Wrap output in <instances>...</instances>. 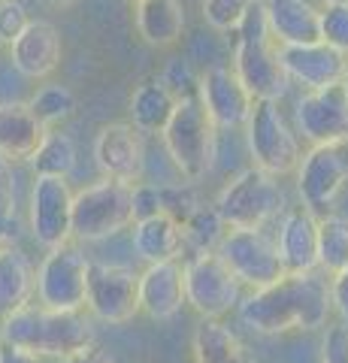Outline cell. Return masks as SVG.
I'll return each instance as SVG.
<instances>
[{
    "label": "cell",
    "mask_w": 348,
    "mask_h": 363,
    "mask_svg": "<svg viewBox=\"0 0 348 363\" xmlns=\"http://www.w3.org/2000/svg\"><path fill=\"white\" fill-rule=\"evenodd\" d=\"M333 312L330 281L318 269L285 272L266 288H254L252 297L240 303V318L245 327L264 336H279L291 330H318Z\"/></svg>",
    "instance_id": "cell-1"
},
{
    "label": "cell",
    "mask_w": 348,
    "mask_h": 363,
    "mask_svg": "<svg viewBox=\"0 0 348 363\" xmlns=\"http://www.w3.org/2000/svg\"><path fill=\"white\" fill-rule=\"evenodd\" d=\"M37 291V272L30 257L13 242H0V315L30 303Z\"/></svg>",
    "instance_id": "cell-24"
},
{
    "label": "cell",
    "mask_w": 348,
    "mask_h": 363,
    "mask_svg": "<svg viewBox=\"0 0 348 363\" xmlns=\"http://www.w3.org/2000/svg\"><path fill=\"white\" fill-rule=\"evenodd\" d=\"M269 30L279 43H318L321 40V9L309 0H264Z\"/></svg>",
    "instance_id": "cell-22"
},
{
    "label": "cell",
    "mask_w": 348,
    "mask_h": 363,
    "mask_svg": "<svg viewBox=\"0 0 348 363\" xmlns=\"http://www.w3.org/2000/svg\"><path fill=\"white\" fill-rule=\"evenodd\" d=\"M37 176H61L67 179L76 169V143L67 133L49 130V136L43 140L40 152L30 157Z\"/></svg>",
    "instance_id": "cell-30"
},
{
    "label": "cell",
    "mask_w": 348,
    "mask_h": 363,
    "mask_svg": "<svg viewBox=\"0 0 348 363\" xmlns=\"http://www.w3.org/2000/svg\"><path fill=\"white\" fill-rule=\"evenodd\" d=\"M161 197H164V212L173 215L179 224H185L188 215L200 206L194 188L188 185H161Z\"/></svg>",
    "instance_id": "cell-36"
},
{
    "label": "cell",
    "mask_w": 348,
    "mask_h": 363,
    "mask_svg": "<svg viewBox=\"0 0 348 363\" xmlns=\"http://www.w3.org/2000/svg\"><path fill=\"white\" fill-rule=\"evenodd\" d=\"M215 252L228 260L242 285L266 288L285 276L279 242L266 240L261 227H228Z\"/></svg>",
    "instance_id": "cell-10"
},
{
    "label": "cell",
    "mask_w": 348,
    "mask_h": 363,
    "mask_svg": "<svg viewBox=\"0 0 348 363\" xmlns=\"http://www.w3.org/2000/svg\"><path fill=\"white\" fill-rule=\"evenodd\" d=\"M94 157L103 176L137 185L145 173V145H142V130L137 124L116 121L100 128L94 140Z\"/></svg>",
    "instance_id": "cell-15"
},
{
    "label": "cell",
    "mask_w": 348,
    "mask_h": 363,
    "mask_svg": "<svg viewBox=\"0 0 348 363\" xmlns=\"http://www.w3.org/2000/svg\"><path fill=\"white\" fill-rule=\"evenodd\" d=\"M321 363H348V327L345 324H336L327 330Z\"/></svg>",
    "instance_id": "cell-39"
},
{
    "label": "cell",
    "mask_w": 348,
    "mask_h": 363,
    "mask_svg": "<svg viewBox=\"0 0 348 363\" xmlns=\"http://www.w3.org/2000/svg\"><path fill=\"white\" fill-rule=\"evenodd\" d=\"M215 209L228 227H264L285 209V191L279 185V176L261 167H249L221 188Z\"/></svg>",
    "instance_id": "cell-6"
},
{
    "label": "cell",
    "mask_w": 348,
    "mask_h": 363,
    "mask_svg": "<svg viewBox=\"0 0 348 363\" xmlns=\"http://www.w3.org/2000/svg\"><path fill=\"white\" fill-rule=\"evenodd\" d=\"M194 363H254L237 330H230L218 318H203V324L191 339Z\"/></svg>",
    "instance_id": "cell-25"
},
{
    "label": "cell",
    "mask_w": 348,
    "mask_h": 363,
    "mask_svg": "<svg viewBox=\"0 0 348 363\" xmlns=\"http://www.w3.org/2000/svg\"><path fill=\"white\" fill-rule=\"evenodd\" d=\"M164 212V197H161V185H152V182H137L133 185V215L137 221L152 218V215Z\"/></svg>",
    "instance_id": "cell-37"
},
{
    "label": "cell",
    "mask_w": 348,
    "mask_h": 363,
    "mask_svg": "<svg viewBox=\"0 0 348 363\" xmlns=\"http://www.w3.org/2000/svg\"><path fill=\"white\" fill-rule=\"evenodd\" d=\"M321 40L348 55V4H327L321 9Z\"/></svg>",
    "instance_id": "cell-34"
},
{
    "label": "cell",
    "mask_w": 348,
    "mask_h": 363,
    "mask_svg": "<svg viewBox=\"0 0 348 363\" xmlns=\"http://www.w3.org/2000/svg\"><path fill=\"white\" fill-rule=\"evenodd\" d=\"M137 30L149 45H173L185 30V9L179 0H137Z\"/></svg>",
    "instance_id": "cell-27"
},
{
    "label": "cell",
    "mask_w": 348,
    "mask_h": 363,
    "mask_svg": "<svg viewBox=\"0 0 348 363\" xmlns=\"http://www.w3.org/2000/svg\"><path fill=\"white\" fill-rule=\"evenodd\" d=\"M279 257L285 264V272H309L321 267L318 218L309 206L285 212L282 230H279Z\"/></svg>",
    "instance_id": "cell-20"
},
{
    "label": "cell",
    "mask_w": 348,
    "mask_h": 363,
    "mask_svg": "<svg viewBox=\"0 0 348 363\" xmlns=\"http://www.w3.org/2000/svg\"><path fill=\"white\" fill-rule=\"evenodd\" d=\"M185 248V230L173 215H152V218L133 221V252L145 264H158V260H176Z\"/></svg>",
    "instance_id": "cell-23"
},
{
    "label": "cell",
    "mask_w": 348,
    "mask_h": 363,
    "mask_svg": "<svg viewBox=\"0 0 348 363\" xmlns=\"http://www.w3.org/2000/svg\"><path fill=\"white\" fill-rule=\"evenodd\" d=\"M215 130L218 124L212 121L203 97H200V88L188 97H179V106L170 124L164 128L161 140L167 155L173 157V164L185 179L197 182L212 169V161H215Z\"/></svg>",
    "instance_id": "cell-4"
},
{
    "label": "cell",
    "mask_w": 348,
    "mask_h": 363,
    "mask_svg": "<svg viewBox=\"0 0 348 363\" xmlns=\"http://www.w3.org/2000/svg\"><path fill=\"white\" fill-rule=\"evenodd\" d=\"M0 363H40V357L33 354V351H28V348L0 342Z\"/></svg>",
    "instance_id": "cell-41"
},
{
    "label": "cell",
    "mask_w": 348,
    "mask_h": 363,
    "mask_svg": "<svg viewBox=\"0 0 348 363\" xmlns=\"http://www.w3.org/2000/svg\"><path fill=\"white\" fill-rule=\"evenodd\" d=\"M161 79L167 85H170V91L176 97H188V94H194V91L200 88V79H194V73H191V67L182 61V58H173L170 64L164 67V73Z\"/></svg>",
    "instance_id": "cell-38"
},
{
    "label": "cell",
    "mask_w": 348,
    "mask_h": 363,
    "mask_svg": "<svg viewBox=\"0 0 348 363\" xmlns=\"http://www.w3.org/2000/svg\"><path fill=\"white\" fill-rule=\"evenodd\" d=\"M46 4H52V6H70V4H76V0H46Z\"/></svg>",
    "instance_id": "cell-43"
},
{
    "label": "cell",
    "mask_w": 348,
    "mask_h": 363,
    "mask_svg": "<svg viewBox=\"0 0 348 363\" xmlns=\"http://www.w3.org/2000/svg\"><path fill=\"white\" fill-rule=\"evenodd\" d=\"M176 106L179 97L170 91V85L164 79H149L130 94V124H137L142 133H164Z\"/></svg>",
    "instance_id": "cell-26"
},
{
    "label": "cell",
    "mask_w": 348,
    "mask_h": 363,
    "mask_svg": "<svg viewBox=\"0 0 348 363\" xmlns=\"http://www.w3.org/2000/svg\"><path fill=\"white\" fill-rule=\"evenodd\" d=\"M330 294H333V309H339L342 318H348V267L330 279Z\"/></svg>",
    "instance_id": "cell-40"
},
{
    "label": "cell",
    "mask_w": 348,
    "mask_h": 363,
    "mask_svg": "<svg viewBox=\"0 0 348 363\" xmlns=\"http://www.w3.org/2000/svg\"><path fill=\"white\" fill-rule=\"evenodd\" d=\"M28 25L30 16L21 0H0V45H13Z\"/></svg>",
    "instance_id": "cell-35"
},
{
    "label": "cell",
    "mask_w": 348,
    "mask_h": 363,
    "mask_svg": "<svg viewBox=\"0 0 348 363\" xmlns=\"http://www.w3.org/2000/svg\"><path fill=\"white\" fill-rule=\"evenodd\" d=\"M185 303V264L158 260L140 272V309L152 321H170L182 312Z\"/></svg>",
    "instance_id": "cell-18"
},
{
    "label": "cell",
    "mask_w": 348,
    "mask_h": 363,
    "mask_svg": "<svg viewBox=\"0 0 348 363\" xmlns=\"http://www.w3.org/2000/svg\"><path fill=\"white\" fill-rule=\"evenodd\" d=\"M348 182V140L321 143L300 157L297 191L303 206L312 212H327Z\"/></svg>",
    "instance_id": "cell-11"
},
{
    "label": "cell",
    "mask_w": 348,
    "mask_h": 363,
    "mask_svg": "<svg viewBox=\"0 0 348 363\" xmlns=\"http://www.w3.org/2000/svg\"><path fill=\"white\" fill-rule=\"evenodd\" d=\"M342 85H345V91H348V67H345V79H342Z\"/></svg>",
    "instance_id": "cell-44"
},
{
    "label": "cell",
    "mask_w": 348,
    "mask_h": 363,
    "mask_svg": "<svg viewBox=\"0 0 348 363\" xmlns=\"http://www.w3.org/2000/svg\"><path fill=\"white\" fill-rule=\"evenodd\" d=\"M245 143L254 167L273 176L297 173L300 167V140L288 128L285 116L279 112V100H254V109L245 121Z\"/></svg>",
    "instance_id": "cell-7"
},
{
    "label": "cell",
    "mask_w": 348,
    "mask_h": 363,
    "mask_svg": "<svg viewBox=\"0 0 348 363\" xmlns=\"http://www.w3.org/2000/svg\"><path fill=\"white\" fill-rule=\"evenodd\" d=\"M0 342L33 351L37 357H73L76 351L94 345L91 321L82 312L49 309L25 303L0 315Z\"/></svg>",
    "instance_id": "cell-2"
},
{
    "label": "cell",
    "mask_w": 348,
    "mask_h": 363,
    "mask_svg": "<svg viewBox=\"0 0 348 363\" xmlns=\"http://www.w3.org/2000/svg\"><path fill=\"white\" fill-rule=\"evenodd\" d=\"M64 55V43L61 33L52 21L30 18V25L21 30V37L9 45V58L13 67L25 76V79H46L58 70Z\"/></svg>",
    "instance_id": "cell-19"
},
{
    "label": "cell",
    "mask_w": 348,
    "mask_h": 363,
    "mask_svg": "<svg viewBox=\"0 0 348 363\" xmlns=\"http://www.w3.org/2000/svg\"><path fill=\"white\" fill-rule=\"evenodd\" d=\"M318 257L321 269L342 272L348 267V218L345 215H324L318 218Z\"/></svg>",
    "instance_id": "cell-28"
},
{
    "label": "cell",
    "mask_w": 348,
    "mask_h": 363,
    "mask_svg": "<svg viewBox=\"0 0 348 363\" xmlns=\"http://www.w3.org/2000/svg\"><path fill=\"white\" fill-rule=\"evenodd\" d=\"M18 227V203H16V176L13 161L0 155V242H9Z\"/></svg>",
    "instance_id": "cell-32"
},
{
    "label": "cell",
    "mask_w": 348,
    "mask_h": 363,
    "mask_svg": "<svg viewBox=\"0 0 348 363\" xmlns=\"http://www.w3.org/2000/svg\"><path fill=\"white\" fill-rule=\"evenodd\" d=\"M249 6L252 0H203V21L221 33H233Z\"/></svg>",
    "instance_id": "cell-33"
},
{
    "label": "cell",
    "mask_w": 348,
    "mask_h": 363,
    "mask_svg": "<svg viewBox=\"0 0 348 363\" xmlns=\"http://www.w3.org/2000/svg\"><path fill=\"white\" fill-rule=\"evenodd\" d=\"M200 97L218 128H245L254 109V94L230 67H209L200 76Z\"/></svg>",
    "instance_id": "cell-17"
},
{
    "label": "cell",
    "mask_w": 348,
    "mask_h": 363,
    "mask_svg": "<svg viewBox=\"0 0 348 363\" xmlns=\"http://www.w3.org/2000/svg\"><path fill=\"white\" fill-rule=\"evenodd\" d=\"M28 104L37 112V118L46 124V128H52V124H61L76 112V94L67 85H46V88H40Z\"/></svg>",
    "instance_id": "cell-31"
},
{
    "label": "cell",
    "mask_w": 348,
    "mask_h": 363,
    "mask_svg": "<svg viewBox=\"0 0 348 363\" xmlns=\"http://www.w3.org/2000/svg\"><path fill=\"white\" fill-rule=\"evenodd\" d=\"M64 363H116L112 360L106 351H100V348H94V345H88L85 351H76L73 357H67Z\"/></svg>",
    "instance_id": "cell-42"
},
{
    "label": "cell",
    "mask_w": 348,
    "mask_h": 363,
    "mask_svg": "<svg viewBox=\"0 0 348 363\" xmlns=\"http://www.w3.org/2000/svg\"><path fill=\"white\" fill-rule=\"evenodd\" d=\"M327 4H348V0H327Z\"/></svg>",
    "instance_id": "cell-45"
},
{
    "label": "cell",
    "mask_w": 348,
    "mask_h": 363,
    "mask_svg": "<svg viewBox=\"0 0 348 363\" xmlns=\"http://www.w3.org/2000/svg\"><path fill=\"white\" fill-rule=\"evenodd\" d=\"M182 230H185L188 248H194V252H215L218 242L224 240V233H228V224H224V218L218 215L215 203H212V206H203V203H200V206L185 218Z\"/></svg>",
    "instance_id": "cell-29"
},
{
    "label": "cell",
    "mask_w": 348,
    "mask_h": 363,
    "mask_svg": "<svg viewBox=\"0 0 348 363\" xmlns=\"http://www.w3.org/2000/svg\"><path fill=\"white\" fill-rule=\"evenodd\" d=\"M137 221L133 215V185L103 176L73 197V240H109Z\"/></svg>",
    "instance_id": "cell-5"
},
{
    "label": "cell",
    "mask_w": 348,
    "mask_h": 363,
    "mask_svg": "<svg viewBox=\"0 0 348 363\" xmlns=\"http://www.w3.org/2000/svg\"><path fill=\"white\" fill-rule=\"evenodd\" d=\"M133 4H137V0H133Z\"/></svg>",
    "instance_id": "cell-46"
},
{
    "label": "cell",
    "mask_w": 348,
    "mask_h": 363,
    "mask_svg": "<svg viewBox=\"0 0 348 363\" xmlns=\"http://www.w3.org/2000/svg\"><path fill=\"white\" fill-rule=\"evenodd\" d=\"M273 40L276 37L269 30L266 4L252 0L249 13L233 30V70L254 94V100H282L291 85V76Z\"/></svg>",
    "instance_id": "cell-3"
},
{
    "label": "cell",
    "mask_w": 348,
    "mask_h": 363,
    "mask_svg": "<svg viewBox=\"0 0 348 363\" xmlns=\"http://www.w3.org/2000/svg\"><path fill=\"white\" fill-rule=\"evenodd\" d=\"M88 272L91 260L82 252L79 242H64L58 248H49L37 269V297L49 309L79 312L88 303Z\"/></svg>",
    "instance_id": "cell-8"
},
{
    "label": "cell",
    "mask_w": 348,
    "mask_h": 363,
    "mask_svg": "<svg viewBox=\"0 0 348 363\" xmlns=\"http://www.w3.org/2000/svg\"><path fill=\"white\" fill-rule=\"evenodd\" d=\"M242 281L218 252H194L185 264V297L200 318H221L240 303Z\"/></svg>",
    "instance_id": "cell-9"
},
{
    "label": "cell",
    "mask_w": 348,
    "mask_h": 363,
    "mask_svg": "<svg viewBox=\"0 0 348 363\" xmlns=\"http://www.w3.org/2000/svg\"><path fill=\"white\" fill-rule=\"evenodd\" d=\"M279 55L291 79L303 82L309 91L315 88H327V85H339L345 79V67H348V55L339 49H333L330 43H279Z\"/></svg>",
    "instance_id": "cell-16"
},
{
    "label": "cell",
    "mask_w": 348,
    "mask_h": 363,
    "mask_svg": "<svg viewBox=\"0 0 348 363\" xmlns=\"http://www.w3.org/2000/svg\"><path fill=\"white\" fill-rule=\"evenodd\" d=\"M46 136L49 128L37 118L30 104H18V100L0 104V155L6 161H30Z\"/></svg>",
    "instance_id": "cell-21"
},
{
    "label": "cell",
    "mask_w": 348,
    "mask_h": 363,
    "mask_svg": "<svg viewBox=\"0 0 348 363\" xmlns=\"http://www.w3.org/2000/svg\"><path fill=\"white\" fill-rule=\"evenodd\" d=\"M73 191L61 176H37L30 188V233L43 248L73 240Z\"/></svg>",
    "instance_id": "cell-13"
},
{
    "label": "cell",
    "mask_w": 348,
    "mask_h": 363,
    "mask_svg": "<svg viewBox=\"0 0 348 363\" xmlns=\"http://www.w3.org/2000/svg\"><path fill=\"white\" fill-rule=\"evenodd\" d=\"M88 309L103 324H128L140 315V272L121 264H91Z\"/></svg>",
    "instance_id": "cell-12"
},
{
    "label": "cell",
    "mask_w": 348,
    "mask_h": 363,
    "mask_svg": "<svg viewBox=\"0 0 348 363\" xmlns=\"http://www.w3.org/2000/svg\"><path fill=\"white\" fill-rule=\"evenodd\" d=\"M297 130L312 145L348 140V91L345 85L315 88L297 100Z\"/></svg>",
    "instance_id": "cell-14"
}]
</instances>
